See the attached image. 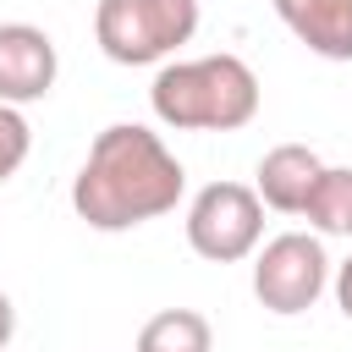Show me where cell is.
I'll return each instance as SVG.
<instances>
[{
	"label": "cell",
	"mask_w": 352,
	"mask_h": 352,
	"mask_svg": "<svg viewBox=\"0 0 352 352\" xmlns=\"http://www.w3.org/2000/svg\"><path fill=\"white\" fill-rule=\"evenodd\" d=\"M253 292L270 314H302L314 308V297L324 292V248L302 231H286L264 248V258L253 264Z\"/></svg>",
	"instance_id": "5"
},
{
	"label": "cell",
	"mask_w": 352,
	"mask_h": 352,
	"mask_svg": "<svg viewBox=\"0 0 352 352\" xmlns=\"http://www.w3.org/2000/svg\"><path fill=\"white\" fill-rule=\"evenodd\" d=\"M154 116L187 132H236L258 116V77L236 55H204L154 77Z\"/></svg>",
	"instance_id": "2"
},
{
	"label": "cell",
	"mask_w": 352,
	"mask_h": 352,
	"mask_svg": "<svg viewBox=\"0 0 352 352\" xmlns=\"http://www.w3.org/2000/svg\"><path fill=\"white\" fill-rule=\"evenodd\" d=\"M336 297H341V314L352 319V258L341 264V280H336Z\"/></svg>",
	"instance_id": "12"
},
{
	"label": "cell",
	"mask_w": 352,
	"mask_h": 352,
	"mask_svg": "<svg viewBox=\"0 0 352 352\" xmlns=\"http://www.w3.org/2000/svg\"><path fill=\"white\" fill-rule=\"evenodd\" d=\"M258 231H264V204H258L253 187H242V182H214V187H204V192L192 198L187 242H192L198 258L231 264V258L253 253Z\"/></svg>",
	"instance_id": "4"
},
{
	"label": "cell",
	"mask_w": 352,
	"mask_h": 352,
	"mask_svg": "<svg viewBox=\"0 0 352 352\" xmlns=\"http://www.w3.org/2000/svg\"><path fill=\"white\" fill-rule=\"evenodd\" d=\"M198 28V0H99L94 38L116 66L165 60Z\"/></svg>",
	"instance_id": "3"
},
{
	"label": "cell",
	"mask_w": 352,
	"mask_h": 352,
	"mask_svg": "<svg viewBox=\"0 0 352 352\" xmlns=\"http://www.w3.org/2000/svg\"><path fill=\"white\" fill-rule=\"evenodd\" d=\"M319 176H324V165H319L314 148L280 143V148H270L264 165H258V198H264L270 209H280V214H302V209H308V192L319 187Z\"/></svg>",
	"instance_id": "7"
},
{
	"label": "cell",
	"mask_w": 352,
	"mask_h": 352,
	"mask_svg": "<svg viewBox=\"0 0 352 352\" xmlns=\"http://www.w3.org/2000/svg\"><path fill=\"white\" fill-rule=\"evenodd\" d=\"M182 165L148 126H104L72 182V209L94 231L143 226L182 198Z\"/></svg>",
	"instance_id": "1"
},
{
	"label": "cell",
	"mask_w": 352,
	"mask_h": 352,
	"mask_svg": "<svg viewBox=\"0 0 352 352\" xmlns=\"http://www.w3.org/2000/svg\"><path fill=\"white\" fill-rule=\"evenodd\" d=\"M11 330H16V308H11V297L0 292V346L11 341Z\"/></svg>",
	"instance_id": "13"
},
{
	"label": "cell",
	"mask_w": 352,
	"mask_h": 352,
	"mask_svg": "<svg viewBox=\"0 0 352 352\" xmlns=\"http://www.w3.org/2000/svg\"><path fill=\"white\" fill-rule=\"evenodd\" d=\"M55 88V44L28 22L0 28V104H28Z\"/></svg>",
	"instance_id": "6"
},
{
	"label": "cell",
	"mask_w": 352,
	"mask_h": 352,
	"mask_svg": "<svg viewBox=\"0 0 352 352\" xmlns=\"http://www.w3.org/2000/svg\"><path fill=\"white\" fill-rule=\"evenodd\" d=\"M209 319L192 308H165L138 330V352H209Z\"/></svg>",
	"instance_id": "9"
},
{
	"label": "cell",
	"mask_w": 352,
	"mask_h": 352,
	"mask_svg": "<svg viewBox=\"0 0 352 352\" xmlns=\"http://www.w3.org/2000/svg\"><path fill=\"white\" fill-rule=\"evenodd\" d=\"M302 214L330 236H352V170H324Z\"/></svg>",
	"instance_id": "10"
},
{
	"label": "cell",
	"mask_w": 352,
	"mask_h": 352,
	"mask_svg": "<svg viewBox=\"0 0 352 352\" xmlns=\"http://www.w3.org/2000/svg\"><path fill=\"white\" fill-rule=\"evenodd\" d=\"M22 160H28V121H22L11 104H0V182H6Z\"/></svg>",
	"instance_id": "11"
},
{
	"label": "cell",
	"mask_w": 352,
	"mask_h": 352,
	"mask_svg": "<svg viewBox=\"0 0 352 352\" xmlns=\"http://www.w3.org/2000/svg\"><path fill=\"white\" fill-rule=\"evenodd\" d=\"M280 22L324 60H352V0H275Z\"/></svg>",
	"instance_id": "8"
}]
</instances>
